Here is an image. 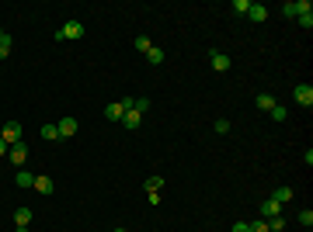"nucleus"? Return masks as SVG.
<instances>
[{"label": "nucleus", "mask_w": 313, "mask_h": 232, "mask_svg": "<svg viewBox=\"0 0 313 232\" xmlns=\"http://www.w3.org/2000/svg\"><path fill=\"white\" fill-rule=\"evenodd\" d=\"M129 108H132V97H125V101H112V104L105 108V118H112V121H122Z\"/></svg>", "instance_id": "obj_1"}, {"label": "nucleus", "mask_w": 313, "mask_h": 232, "mask_svg": "<svg viewBox=\"0 0 313 232\" xmlns=\"http://www.w3.org/2000/svg\"><path fill=\"white\" fill-rule=\"evenodd\" d=\"M0 139H4L7 145H18L21 142V125H18V121H7V125L0 128Z\"/></svg>", "instance_id": "obj_2"}, {"label": "nucleus", "mask_w": 313, "mask_h": 232, "mask_svg": "<svg viewBox=\"0 0 313 232\" xmlns=\"http://www.w3.org/2000/svg\"><path fill=\"white\" fill-rule=\"evenodd\" d=\"M292 101H296V104H303V108H310V104H313V87H310V84H296Z\"/></svg>", "instance_id": "obj_3"}, {"label": "nucleus", "mask_w": 313, "mask_h": 232, "mask_svg": "<svg viewBox=\"0 0 313 232\" xmlns=\"http://www.w3.org/2000/svg\"><path fill=\"white\" fill-rule=\"evenodd\" d=\"M209 62H213V69H216V73H226V69H230V56H226V52H219V49L209 52Z\"/></svg>", "instance_id": "obj_4"}, {"label": "nucleus", "mask_w": 313, "mask_h": 232, "mask_svg": "<svg viewBox=\"0 0 313 232\" xmlns=\"http://www.w3.org/2000/svg\"><path fill=\"white\" fill-rule=\"evenodd\" d=\"M7 156H11V163H14V167H25V160H28V145H25V142L11 145V152H7Z\"/></svg>", "instance_id": "obj_5"}, {"label": "nucleus", "mask_w": 313, "mask_h": 232, "mask_svg": "<svg viewBox=\"0 0 313 232\" xmlns=\"http://www.w3.org/2000/svg\"><path fill=\"white\" fill-rule=\"evenodd\" d=\"M282 215V204L275 201V198H268V201L261 204V218H265V222H268V218H279Z\"/></svg>", "instance_id": "obj_6"}, {"label": "nucleus", "mask_w": 313, "mask_h": 232, "mask_svg": "<svg viewBox=\"0 0 313 232\" xmlns=\"http://www.w3.org/2000/svg\"><path fill=\"white\" fill-rule=\"evenodd\" d=\"M56 128H60V139L77 135V118H63V121H56Z\"/></svg>", "instance_id": "obj_7"}, {"label": "nucleus", "mask_w": 313, "mask_h": 232, "mask_svg": "<svg viewBox=\"0 0 313 232\" xmlns=\"http://www.w3.org/2000/svg\"><path fill=\"white\" fill-rule=\"evenodd\" d=\"M60 35L63 38H80V35H84V25H80V21H66Z\"/></svg>", "instance_id": "obj_8"}, {"label": "nucleus", "mask_w": 313, "mask_h": 232, "mask_svg": "<svg viewBox=\"0 0 313 232\" xmlns=\"http://www.w3.org/2000/svg\"><path fill=\"white\" fill-rule=\"evenodd\" d=\"M247 14H250V21H257V25H261V21H268V7H265V4H250Z\"/></svg>", "instance_id": "obj_9"}, {"label": "nucleus", "mask_w": 313, "mask_h": 232, "mask_svg": "<svg viewBox=\"0 0 313 232\" xmlns=\"http://www.w3.org/2000/svg\"><path fill=\"white\" fill-rule=\"evenodd\" d=\"M14 225H18V229H28L31 225V208H18V211H14Z\"/></svg>", "instance_id": "obj_10"}, {"label": "nucleus", "mask_w": 313, "mask_h": 232, "mask_svg": "<svg viewBox=\"0 0 313 232\" xmlns=\"http://www.w3.org/2000/svg\"><path fill=\"white\" fill-rule=\"evenodd\" d=\"M35 191H38V194H53V191H56L53 177H35Z\"/></svg>", "instance_id": "obj_11"}, {"label": "nucleus", "mask_w": 313, "mask_h": 232, "mask_svg": "<svg viewBox=\"0 0 313 232\" xmlns=\"http://www.w3.org/2000/svg\"><path fill=\"white\" fill-rule=\"evenodd\" d=\"M139 121H143V115H139V111H132V108H129V111H125V118H122L125 128H139Z\"/></svg>", "instance_id": "obj_12"}, {"label": "nucleus", "mask_w": 313, "mask_h": 232, "mask_svg": "<svg viewBox=\"0 0 313 232\" xmlns=\"http://www.w3.org/2000/svg\"><path fill=\"white\" fill-rule=\"evenodd\" d=\"M14 184H18V187H35V177H31L28 170H18V174H14Z\"/></svg>", "instance_id": "obj_13"}, {"label": "nucleus", "mask_w": 313, "mask_h": 232, "mask_svg": "<svg viewBox=\"0 0 313 232\" xmlns=\"http://www.w3.org/2000/svg\"><path fill=\"white\" fill-rule=\"evenodd\" d=\"M272 198H275V201H279V204L292 201V187H285V184H282V187H275V194H272Z\"/></svg>", "instance_id": "obj_14"}, {"label": "nucleus", "mask_w": 313, "mask_h": 232, "mask_svg": "<svg viewBox=\"0 0 313 232\" xmlns=\"http://www.w3.org/2000/svg\"><path fill=\"white\" fill-rule=\"evenodd\" d=\"M257 108H261V111H272V108H275V97H272V94H257Z\"/></svg>", "instance_id": "obj_15"}, {"label": "nucleus", "mask_w": 313, "mask_h": 232, "mask_svg": "<svg viewBox=\"0 0 313 232\" xmlns=\"http://www.w3.org/2000/svg\"><path fill=\"white\" fill-rule=\"evenodd\" d=\"M42 139H45V142H53V139H60V128H56L53 121H49V125H42Z\"/></svg>", "instance_id": "obj_16"}, {"label": "nucleus", "mask_w": 313, "mask_h": 232, "mask_svg": "<svg viewBox=\"0 0 313 232\" xmlns=\"http://www.w3.org/2000/svg\"><path fill=\"white\" fill-rule=\"evenodd\" d=\"M296 21H299L303 28H313V11H299V14H296Z\"/></svg>", "instance_id": "obj_17"}, {"label": "nucleus", "mask_w": 313, "mask_h": 232, "mask_svg": "<svg viewBox=\"0 0 313 232\" xmlns=\"http://www.w3.org/2000/svg\"><path fill=\"white\" fill-rule=\"evenodd\" d=\"M150 49H153V42H150L146 35H139V38H136V52H150Z\"/></svg>", "instance_id": "obj_18"}, {"label": "nucleus", "mask_w": 313, "mask_h": 232, "mask_svg": "<svg viewBox=\"0 0 313 232\" xmlns=\"http://www.w3.org/2000/svg\"><path fill=\"white\" fill-rule=\"evenodd\" d=\"M268 115H272V121H285V118H289V111H285L282 104H275V108H272Z\"/></svg>", "instance_id": "obj_19"}, {"label": "nucleus", "mask_w": 313, "mask_h": 232, "mask_svg": "<svg viewBox=\"0 0 313 232\" xmlns=\"http://www.w3.org/2000/svg\"><path fill=\"white\" fill-rule=\"evenodd\" d=\"M299 225H303V229H310V225H313V211H310V208L299 211Z\"/></svg>", "instance_id": "obj_20"}, {"label": "nucleus", "mask_w": 313, "mask_h": 232, "mask_svg": "<svg viewBox=\"0 0 313 232\" xmlns=\"http://www.w3.org/2000/svg\"><path fill=\"white\" fill-rule=\"evenodd\" d=\"M146 108H150V101H146V97H132V111H139V115H143Z\"/></svg>", "instance_id": "obj_21"}, {"label": "nucleus", "mask_w": 313, "mask_h": 232, "mask_svg": "<svg viewBox=\"0 0 313 232\" xmlns=\"http://www.w3.org/2000/svg\"><path fill=\"white\" fill-rule=\"evenodd\" d=\"M164 187V177H146V191H160Z\"/></svg>", "instance_id": "obj_22"}, {"label": "nucleus", "mask_w": 313, "mask_h": 232, "mask_svg": "<svg viewBox=\"0 0 313 232\" xmlns=\"http://www.w3.org/2000/svg\"><path fill=\"white\" fill-rule=\"evenodd\" d=\"M282 14H285V18H296V0H285V4H282Z\"/></svg>", "instance_id": "obj_23"}, {"label": "nucleus", "mask_w": 313, "mask_h": 232, "mask_svg": "<svg viewBox=\"0 0 313 232\" xmlns=\"http://www.w3.org/2000/svg\"><path fill=\"white\" fill-rule=\"evenodd\" d=\"M250 0H233V14H247Z\"/></svg>", "instance_id": "obj_24"}, {"label": "nucleus", "mask_w": 313, "mask_h": 232, "mask_svg": "<svg viewBox=\"0 0 313 232\" xmlns=\"http://www.w3.org/2000/svg\"><path fill=\"white\" fill-rule=\"evenodd\" d=\"M146 59H150V62H164V49H150V52H146Z\"/></svg>", "instance_id": "obj_25"}, {"label": "nucleus", "mask_w": 313, "mask_h": 232, "mask_svg": "<svg viewBox=\"0 0 313 232\" xmlns=\"http://www.w3.org/2000/svg\"><path fill=\"white\" fill-rule=\"evenodd\" d=\"M213 128H216L219 135H226V132H230V121H226V118H219V121H216V125H213Z\"/></svg>", "instance_id": "obj_26"}, {"label": "nucleus", "mask_w": 313, "mask_h": 232, "mask_svg": "<svg viewBox=\"0 0 313 232\" xmlns=\"http://www.w3.org/2000/svg\"><path fill=\"white\" fill-rule=\"evenodd\" d=\"M11 56V38H4V42H0V59H7Z\"/></svg>", "instance_id": "obj_27"}, {"label": "nucleus", "mask_w": 313, "mask_h": 232, "mask_svg": "<svg viewBox=\"0 0 313 232\" xmlns=\"http://www.w3.org/2000/svg\"><path fill=\"white\" fill-rule=\"evenodd\" d=\"M250 232H268V222H265V218H257V222L250 225Z\"/></svg>", "instance_id": "obj_28"}, {"label": "nucleus", "mask_w": 313, "mask_h": 232, "mask_svg": "<svg viewBox=\"0 0 313 232\" xmlns=\"http://www.w3.org/2000/svg\"><path fill=\"white\" fill-rule=\"evenodd\" d=\"M230 232H250V225H247V222H237V225H233Z\"/></svg>", "instance_id": "obj_29"}, {"label": "nucleus", "mask_w": 313, "mask_h": 232, "mask_svg": "<svg viewBox=\"0 0 313 232\" xmlns=\"http://www.w3.org/2000/svg\"><path fill=\"white\" fill-rule=\"evenodd\" d=\"M7 152H11V145H7L4 139H0V156H7Z\"/></svg>", "instance_id": "obj_30"}, {"label": "nucleus", "mask_w": 313, "mask_h": 232, "mask_svg": "<svg viewBox=\"0 0 313 232\" xmlns=\"http://www.w3.org/2000/svg\"><path fill=\"white\" fill-rule=\"evenodd\" d=\"M4 38H7V31H4V28H0V42H4Z\"/></svg>", "instance_id": "obj_31"}, {"label": "nucleus", "mask_w": 313, "mask_h": 232, "mask_svg": "<svg viewBox=\"0 0 313 232\" xmlns=\"http://www.w3.org/2000/svg\"><path fill=\"white\" fill-rule=\"evenodd\" d=\"M112 232H125V229H112Z\"/></svg>", "instance_id": "obj_32"}]
</instances>
